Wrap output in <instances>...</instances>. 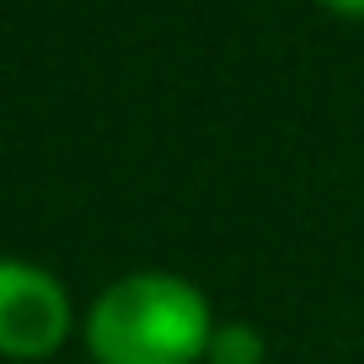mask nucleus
Here are the masks:
<instances>
[{
  "label": "nucleus",
  "mask_w": 364,
  "mask_h": 364,
  "mask_svg": "<svg viewBox=\"0 0 364 364\" xmlns=\"http://www.w3.org/2000/svg\"><path fill=\"white\" fill-rule=\"evenodd\" d=\"M80 338L97 364H204L215 311L193 279L139 268L91 300Z\"/></svg>",
  "instance_id": "1"
},
{
  "label": "nucleus",
  "mask_w": 364,
  "mask_h": 364,
  "mask_svg": "<svg viewBox=\"0 0 364 364\" xmlns=\"http://www.w3.org/2000/svg\"><path fill=\"white\" fill-rule=\"evenodd\" d=\"M70 289L27 257H0V359L33 364L70 343Z\"/></svg>",
  "instance_id": "2"
},
{
  "label": "nucleus",
  "mask_w": 364,
  "mask_h": 364,
  "mask_svg": "<svg viewBox=\"0 0 364 364\" xmlns=\"http://www.w3.org/2000/svg\"><path fill=\"white\" fill-rule=\"evenodd\" d=\"M262 359H268V338L252 321H215L204 364H262Z\"/></svg>",
  "instance_id": "3"
},
{
  "label": "nucleus",
  "mask_w": 364,
  "mask_h": 364,
  "mask_svg": "<svg viewBox=\"0 0 364 364\" xmlns=\"http://www.w3.org/2000/svg\"><path fill=\"white\" fill-rule=\"evenodd\" d=\"M316 6H327L332 16H364V0H316Z\"/></svg>",
  "instance_id": "4"
}]
</instances>
